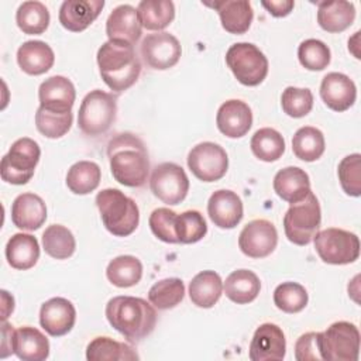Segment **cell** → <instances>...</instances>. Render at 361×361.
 Here are the masks:
<instances>
[{"instance_id": "6da1fadb", "label": "cell", "mask_w": 361, "mask_h": 361, "mask_svg": "<svg viewBox=\"0 0 361 361\" xmlns=\"http://www.w3.org/2000/svg\"><path fill=\"white\" fill-rule=\"evenodd\" d=\"M107 157L113 178L128 188L145 185L149 173V159L141 138L131 133H120L107 144Z\"/></svg>"}, {"instance_id": "7a4b0ae2", "label": "cell", "mask_w": 361, "mask_h": 361, "mask_svg": "<svg viewBox=\"0 0 361 361\" xmlns=\"http://www.w3.org/2000/svg\"><path fill=\"white\" fill-rule=\"evenodd\" d=\"M106 317L110 326L131 343L149 336L157 324L155 307L135 296L111 298L106 305Z\"/></svg>"}, {"instance_id": "3957f363", "label": "cell", "mask_w": 361, "mask_h": 361, "mask_svg": "<svg viewBox=\"0 0 361 361\" xmlns=\"http://www.w3.org/2000/svg\"><path fill=\"white\" fill-rule=\"evenodd\" d=\"M97 65L102 79L116 93L131 87L141 73L134 45L124 41H106L97 51Z\"/></svg>"}, {"instance_id": "277c9868", "label": "cell", "mask_w": 361, "mask_h": 361, "mask_svg": "<svg viewBox=\"0 0 361 361\" xmlns=\"http://www.w3.org/2000/svg\"><path fill=\"white\" fill-rule=\"evenodd\" d=\"M96 206L109 233L116 237H127L135 231L140 223L137 203L121 190L107 188L96 195Z\"/></svg>"}, {"instance_id": "5b68a950", "label": "cell", "mask_w": 361, "mask_h": 361, "mask_svg": "<svg viewBox=\"0 0 361 361\" xmlns=\"http://www.w3.org/2000/svg\"><path fill=\"white\" fill-rule=\"evenodd\" d=\"M322 210L316 195L310 190L302 200L290 203L283 217L288 240L296 245H307L319 230Z\"/></svg>"}, {"instance_id": "8992f818", "label": "cell", "mask_w": 361, "mask_h": 361, "mask_svg": "<svg viewBox=\"0 0 361 361\" xmlns=\"http://www.w3.org/2000/svg\"><path fill=\"white\" fill-rule=\"evenodd\" d=\"M117 113L116 97L111 93L94 89L89 92L79 107L78 126L90 137L104 134L113 124Z\"/></svg>"}, {"instance_id": "52a82bcc", "label": "cell", "mask_w": 361, "mask_h": 361, "mask_svg": "<svg viewBox=\"0 0 361 361\" xmlns=\"http://www.w3.org/2000/svg\"><path fill=\"white\" fill-rule=\"evenodd\" d=\"M226 63L244 86H258L268 75V59L251 42L233 44L226 52Z\"/></svg>"}, {"instance_id": "ba28073f", "label": "cell", "mask_w": 361, "mask_h": 361, "mask_svg": "<svg viewBox=\"0 0 361 361\" xmlns=\"http://www.w3.org/2000/svg\"><path fill=\"white\" fill-rule=\"evenodd\" d=\"M39 157L41 149L37 141L28 137L16 140L1 158V179L11 185H25L32 178Z\"/></svg>"}, {"instance_id": "9c48e42d", "label": "cell", "mask_w": 361, "mask_h": 361, "mask_svg": "<svg viewBox=\"0 0 361 361\" xmlns=\"http://www.w3.org/2000/svg\"><path fill=\"white\" fill-rule=\"evenodd\" d=\"M314 248L320 259L331 265H345L354 262L360 255V240L357 234L329 227L320 230L313 237Z\"/></svg>"}, {"instance_id": "30bf717a", "label": "cell", "mask_w": 361, "mask_h": 361, "mask_svg": "<svg viewBox=\"0 0 361 361\" xmlns=\"http://www.w3.org/2000/svg\"><path fill=\"white\" fill-rule=\"evenodd\" d=\"M360 331L350 322H336L322 333V355L327 361H357Z\"/></svg>"}, {"instance_id": "8fae6325", "label": "cell", "mask_w": 361, "mask_h": 361, "mask_svg": "<svg viewBox=\"0 0 361 361\" xmlns=\"http://www.w3.org/2000/svg\"><path fill=\"white\" fill-rule=\"evenodd\" d=\"M149 188L154 196L164 203L178 204L189 192V179L180 165L162 162L154 168L149 178Z\"/></svg>"}, {"instance_id": "7c38bea8", "label": "cell", "mask_w": 361, "mask_h": 361, "mask_svg": "<svg viewBox=\"0 0 361 361\" xmlns=\"http://www.w3.org/2000/svg\"><path fill=\"white\" fill-rule=\"evenodd\" d=\"M188 166L197 179L203 182H216L227 172V152L216 142H200L189 151Z\"/></svg>"}, {"instance_id": "4fadbf2b", "label": "cell", "mask_w": 361, "mask_h": 361, "mask_svg": "<svg viewBox=\"0 0 361 361\" xmlns=\"http://www.w3.org/2000/svg\"><path fill=\"white\" fill-rule=\"evenodd\" d=\"M180 54L182 48L178 38L166 31L148 34L141 42L144 62L152 69L165 71L175 66Z\"/></svg>"}, {"instance_id": "5bb4252c", "label": "cell", "mask_w": 361, "mask_h": 361, "mask_svg": "<svg viewBox=\"0 0 361 361\" xmlns=\"http://www.w3.org/2000/svg\"><path fill=\"white\" fill-rule=\"evenodd\" d=\"M278 244L275 226L265 219L251 220L244 226L238 235V247L250 258L268 257Z\"/></svg>"}, {"instance_id": "9a60e30c", "label": "cell", "mask_w": 361, "mask_h": 361, "mask_svg": "<svg viewBox=\"0 0 361 361\" xmlns=\"http://www.w3.org/2000/svg\"><path fill=\"white\" fill-rule=\"evenodd\" d=\"M286 353V340L282 329L274 323L261 324L250 343L251 361H281Z\"/></svg>"}, {"instance_id": "2e32d148", "label": "cell", "mask_w": 361, "mask_h": 361, "mask_svg": "<svg viewBox=\"0 0 361 361\" xmlns=\"http://www.w3.org/2000/svg\"><path fill=\"white\" fill-rule=\"evenodd\" d=\"M75 322V306L65 298H51L39 309V324L52 337L68 334Z\"/></svg>"}, {"instance_id": "e0dca14e", "label": "cell", "mask_w": 361, "mask_h": 361, "mask_svg": "<svg viewBox=\"0 0 361 361\" xmlns=\"http://www.w3.org/2000/svg\"><path fill=\"white\" fill-rule=\"evenodd\" d=\"M38 99L39 107L56 111V113H69L72 111L76 90L73 83L61 75L49 76L45 79L38 89Z\"/></svg>"}, {"instance_id": "ac0fdd59", "label": "cell", "mask_w": 361, "mask_h": 361, "mask_svg": "<svg viewBox=\"0 0 361 361\" xmlns=\"http://www.w3.org/2000/svg\"><path fill=\"white\" fill-rule=\"evenodd\" d=\"M243 213V202L233 190L219 189L209 197L207 214L214 226L220 228H234L241 221Z\"/></svg>"}, {"instance_id": "d6986e66", "label": "cell", "mask_w": 361, "mask_h": 361, "mask_svg": "<svg viewBox=\"0 0 361 361\" xmlns=\"http://www.w3.org/2000/svg\"><path fill=\"white\" fill-rule=\"evenodd\" d=\"M320 96L324 104L334 111L348 110L357 99L355 83L344 73L330 72L320 83Z\"/></svg>"}, {"instance_id": "ffe728a7", "label": "cell", "mask_w": 361, "mask_h": 361, "mask_svg": "<svg viewBox=\"0 0 361 361\" xmlns=\"http://www.w3.org/2000/svg\"><path fill=\"white\" fill-rule=\"evenodd\" d=\"M216 124L220 133L226 137L240 138L245 135L252 126L251 109L243 100L230 99L219 107Z\"/></svg>"}, {"instance_id": "44dd1931", "label": "cell", "mask_w": 361, "mask_h": 361, "mask_svg": "<svg viewBox=\"0 0 361 361\" xmlns=\"http://www.w3.org/2000/svg\"><path fill=\"white\" fill-rule=\"evenodd\" d=\"M142 32V25L131 4H120L110 13L106 21V34L110 41H124L134 45Z\"/></svg>"}, {"instance_id": "7402d4cb", "label": "cell", "mask_w": 361, "mask_h": 361, "mask_svg": "<svg viewBox=\"0 0 361 361\" xmlns=\"http://www.w3.org/2000/svg\"><path fill=\"white\" fill-rule=\"evenodd\" d=\"M103 7V0H65L59 7V23L69 31L80 32L99 17Z\"/></svg>"}, {"instance_id": "603a6c76", "label": "cell", "mask_w": 361, "mask_h": 361, "mask_svg": "<svg viewBox=\"0 0 361 361\" xmlns=\"http://www.w3.org/2000/svg\"><path fill=\"white\" fill-rule=\"evenodd\" d=\"M47 220L45 202L35 193H21L11 204V221L27 231L38 230Z\"/></svg>"}, {"instance_id": "cb8c5ba5", "label": "cell", "mask_w": 361, "mask_h": 361, "mask_svg": "<svg viewBox=\"0 0 361 361\" xmlns=\"http://www.w3.org/2000/svg\"><path fill=\"white\" fill-rule=\"evenodd\" d=\"M204 4L219 13L221 27L230 34H244L252 23L254 11L247 0H221Z\"/></svg>"}, {"instance_id": "d4e9b609", "label": "cell", "mask_w": 361, "mask_h": 361, "mask_svg": "<svg viewBox=\"0 0 361 361\" xmlns=\"http://www.w3.org/2000/svg\"><path fill=\"white\" fill-rule=\"evenodd\" d=\"M18 66L28 75H42L48 72L54 62L55 55L52 48L39 39L25 41L17 49Z\"/></svg>"}, {"instance_id": "484cf974", "label": "cell", "mask_w": 361, "mask_h": 361, "mask_svg": "<svg viewBox=\"0 0 361 361\" xmlns=\"http://www.w3.org/2000/svg\"><path fill=\"white\" fill-rule=\"evenodd\" d=\"M13 351L20 360L42 361L49 355V341L38 329L23 326L14 330Z\"/></svg>"}, {"instance_id": "4316f807", "label": "cell", "mask_w": 361, "mask_h": 361, "mask_svg": "<svg viewBox=\"0 0 361 361\" xmlns=\"http://www.w3.org/2000/svg\"><path fill=\"white\" fill-rule=\"evenodd\" d=\"M355 18V7L345 0H327L317 3V23L327 32L347 30Z\"/></svg>"}, {"instance_id": "83f0119b", "label": "cell", "mask_w": 361, "mask_h": 361, "mask_svg": "<svg viewBox=\"0 0 361 361\" xmlns=\"http://www.w3.org/2000/svg\"><path fill=\"white\" fill-rule=\"evenodd\" d=\"M274 190L282 200L296 203L310 192L309 175L298 166H286L276 172Z\"/></svg>"}, {"instance_id": "f1b7e54d", "label": "cell", "mask_w": 361, "mask_h": 361, "mask_svg": "<svg viewBox=\"0 0 361 361\" xmlns=\"http://www.w3.org/2000/svg\"><path fill=\"white\" fill-rule=\"evenodd\" d=\"M6 258L14 269H30L39 258V244L31 234L17 233L6 244Z\"/></svg>"}, {"instance_id": "f546056e", "label": "cell", "mask_w": 361, "mask_h": 361, "mask_svg": "<svg viewBox=\"0 0 361 361\" xmlns=\"http://www.w3.org/2000/svg\"><path fill=\"white\" fill-rule=\"evenodd\" d=\"M223 292V281L214 271H202L189 283V298L197 307H213Z\"/></svg>"}, {"instance_id": "4dcf8cb0", "label": "cell", "mask_w": 361, "mask_h": 361, "mask_svg": "<svg viewBox=\"0 0 361 361\" xmlns=\"http://www.w3.org/2000/svg\"><path fill=\"white\" fill-rule=\"evenodd\" d=\"M259 289V278L250 269L233 271L223 283L226 296L237 305H247L252 302L258 296Z\"/></svg>"}, {"instance_id": "1f68e13d", "label": "cell", "mask_w": 361, "mask_h": 361, "mask_svg": "<svg viewBox=\"0 0 361 361\" xmlns=\"http://www.w3.org/2000/svg\"><path fill=\"white\" fill-rule=\"evenodd\" d=\"M86 358L89 361H130L138 360V354L126 343L110 337H96L87 344Z\"/></svg>"}, {"instance_id": "d6a6232c", "label": "cell", "mask_w": 361, "mask_h": 361, "mask_svg": "<svg viewBox=\"0 0 361 361\" xmlns=\"http://www.w3.org/2000/svg\"><path fill=\"white\" fill-rule=\"evenodd\" d=\"M137 13L144 28L159 31L175 18V4L171 0H141Z\"/></svg>"}, {"instance_id": "836d02e7", "label": "cell", "mask_w": 361, "mask_h": 361, "mask_svg": "<svg viewBox=\"0 0 361 361\" xmlns=\"http://www.w3.org/2000/svg\"><path fill=\"white\" fill-rule=\"evenodd\" d=\"M107 279L117 288L137 285L142 276V264L134 255H118L106 268Z\"/></svg>"}, {"instance_id": "e575fe53", "label": "cell", "mask_w": 361, "mask_h": 361, "mask_svg": "<svg viewBox=\"0 0 361 361\" xmlns=\"http://www.w3.org/2000/svg\"><path fill=\"white\" fill-rule=\"evenodd\" d=\"M326 148L323 133L312 126L300 127L292 138V151L305 162L317 161Z\"/></svg>"}, {"instance_id": "d590c367", "label": "cell", "mask_w": 361, "mask_h": 361, "mask_svg": "<svg viewBox=\"0 0 361 361\" xmlns=\"http://www.w3.org/2000/svg\"><path fill=\"white\" fill-rule=\"evenodd\" d=\"M100 166L93 161H79L66 173V186L75 195H87L100 183Z\"/></svg>"}, {"instance_id": "8d00e7d4", "label": "cell", "mask_w": 361, "mask_h": 361, "mask_svg": "<svg viewBox=\"0 0 361 361\" xmlns=\"http://www.w3.org/2000/svg\"><path fill=\"white\" fill-rule=\"evenodd\" d=\"M250 147L258 159L264 162H274L285 152V140L275 128L264 127L254 133Z\"/></svg>"}, {"instance_id": "74e56055", "label": "cell", "mask_w": 361, "mask_h": 361, "mask_svg": "<svg viewBox=\"0 0 361 361\" xmlns=\"http://www.w3.org/2000/svg\"><path fill=\"white\" fill-rule=\"evenodd\" d=\"M16 23L24 34H42L49 25V11L44 3L28 0L17 8Z\"/></svg>"}, {"instance_id": "f35d334b", "label": "cell", "mask_w": 361, "mask_h": 361, "mask_svg": "<svg viewBox=\"0 0 361 361\" xmlns=\"http://www.w3.org/2000/svg\"><path fill=\"white\" fill-rule=\"evenodd\" d=\"M44 251L55 259L69 258L76 248V241L69 228L61 224H51L42 233Z\"/></svg>"}, {"instance_id": "ab89813d", "label": "cell", "mask_w": 361, "mask_h": 361, "mask_svg": "<svg viewBox=\"0 0 361 361\" xmlns=\"http://www.w3.org/2000/svg\"><path fill=\"white\" fill-rule=\"evenodd\" d=\"M185 296V285L179 278H165L155 282L148 290L149 303L159 309L168 310L178 306Z\"/></svg>"}, {"instance_id": "60d3db41", "label": "cell", "mask_w": 361, "mask_h": 361, "mask_svg": "<svg viewBox=\"0 0 361 361\" xmlns=\"http://www.w3.org/2000/svg\"><path fill=\"white\" fill-rule=\"evenodd\" d=\"M175 231L179 243L193 244L200 241L206 235L207 224L200 212L186 210L176 216Z\"/></svg>"}, {"instance_id": "b9f144b4", "label": "cell", "mask_w": 361, "mask_h": 361, "mask_svg": "<svg viewBox=\"0 0 361 361\" xmlns=\"http://www.w3.org/2000/svg\"><path fill=\"white\" fill-rule=\"evenodd\" d=\"M72 121H73L72 111L56 113V111H49L42 107H38L35 113L37 130L47 138H61L71 130Z\"/></svg>"}, {"instance_id": "7bdbcfd3", "label": "cell", "mask_w": 361, "mask_h": 361, "mask_svg": "<svg viewBox=\"0 0 361 361\" xmlns=\"http://www.w3.org/2000/svg\"><path fill=\"white\" fill-rule=\"evenodd\" d=\"M309 296L306 289L296 282H283L274 290L275 306L285 313H298L307 305Z\"/></svg>"}, {"instance_id": "ee69618b", "label": "cell", "mask_w": 361, "mask_h": 361, "mask_svg": "<svg viewBox=\"0 0 361 361\" xmlns=\"http://www.w3.org/2000/svg\"><path fill=\"white\" fill-rule=\"evenodd\" d=\"M298 58L303 68L309 71H323L329 66L331 54L323 41L309 38L300 42L298 48Z\"/></svg>"}, {"instance_id": "f6af8a7d", "label": "cell", "mask_w": 361, "mask_h": 361, "mask_svg": "<svg viewBox=\"0 0 361 361\" xmlns=\"http://www.w3.org/2000/svg\"><path fill=\"white\" fill-rule=\"evenodd\" d=\"M281 106L289 117H305L313 107V93L306 87L288 86L282 92Z\"/></svg>"}, {"instance_id": "bcb514c9", "label": "cell", "mask_w": 361, "mask_h": 361, "mask_svg": "<svg viewBox=\"0 0 361 361\" xmlns=\"http://www.w3.org/2000/svg\"><path fill=\"white\" fill-rule=\"evenodd\" d=\"M338 180L343 190L354 197L361 195V155L350 154L338 164Z\"/></svg>"}, {"instance_id": "7dc6e473", "label": "cell", "mask_w": 361, "mask_h": 361, "mask_svg": "<svg viewBox=\"0 0 361 361\" xmlns=\"http://www.w3.org/2000/svg\"><path fill=\"white\" fill-rule=\"evenodd\" d=\"M176 213L168 207H158L155 209L148 219L149 228L155 237H158L164 243L178 244L179 240L175 231L176 223Z\"/></svg>"}, {"instance_id": "c3c4849f", "label": "cell", "mask_w": 361, "mask_h": 361, "mask_svg": "<svg viewBox=\"0 0 361 361\" xmlns=\"http://www.w3.org/2000/svg\"><path fill=\"white\" fill-rule=\"evenodd\" d=\"M295 358L298 361H320L322 355V333L309 331L302 334L295 344Z\"/></svg>"}, {"instance_id": "681fc988", "label": "cell", "mask_w": 361, "mask_h": 361, "mask_svg": "<svg viewBox=\"0 0 361 361\" xmlns=\"http://www.w3.org/2000/svg\"><path fill=\"white\" fill-rule=\"evenodd\" d=\"M261 4L274 17H285V16H288L292 11L293 6H295V3L292 0H271V1H261Z\"/></svg>"}, {"instance_id": "f907efd6", "label": "cell", "mask_w": 361, "mask_h": 361, "mask_svg": "<svg viewBox=\"0 0 361 361\" xmlns=\"http://www.w3.org/2000/svg\"><path fill=\"white\" fill-rule=\"evenodd\" d=\"M1 334H3V340H1V358H6L8 354L14 353V351H13L14 329H13V326L8 324L6 320L3 322Z\"/></svg>"}]
</instances>
